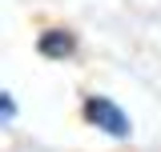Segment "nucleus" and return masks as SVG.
<instances>
[{
  "label": "nucleus",
  "instance_id": "f257e3e1",
  "mask_svg": "<svg viewBox=\"0 0 161 152\" xmlns=\"http://www.w3.org/2000/svg\"><path fill=\"white\" fill-rule=\"evenodd\" d=\"M80 116H85L97 132L113 136V140H129V136H133V120H129V112L121 108L117 100H109V96H85Z\"/></svg>",
  "mask_w": 161,
  "mask_h": 152
},
{
  "label": "nucleus",
  "instance_id": "f03ea898",
  "mask_svg": "<svg viewBox=\"0 0 161 152\" xmlns=\"http://www.w3.org/2000/svg\"><path fill=\"white\" fill-rule=\"evenodd\" d=\"M36 52L44 60H69V56H77V36L69 28H44L36 36Z\"/></svg>",
  "mask_w": 161,
  "mask_h": 152
},
{
  "label": "nucleus",
  "instance_id": "7ed1b4c3",
  "mask_svg": "<svg viewBox=\"0 0 161 152\" xmlns=\"http://www.w3.org/2000/svg\"><path fill=\"white\" fill-rule=\"evenodd\" d=\"M12 116H16V96H12V92H0V120L8 124Z\"/></svg>",
  "mask_w": 161,
  "mask_h": 152
}]
</instances>
